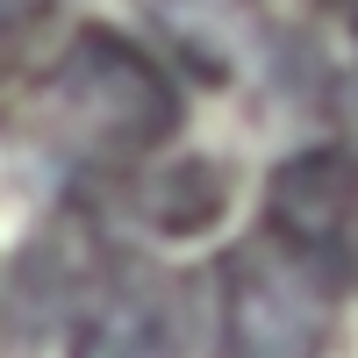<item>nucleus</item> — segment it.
Here are the masks:
<instances>
[{
    "mask_svg": "<svg viewBox=\"0 0 358 358\" xmlns=\"http://www.w3.org/2000/svg\"><path fill=\"white\" fill-rule=\"evenodd\" d=\"M72 358H179V301L151 265L94 273L72 322Z\"/></svg>",
    "mask_w": 358,
    "mask_h": 358,
    "instance_id": "obj_4",
    "label": "nucleus"
},
{
    "mask_svg": "<svg viewBox=\"0 0 358 358\" xmlns=\"http://www.w3.org/2000/svg\"><path fill=\"white\" fill-rule=\"evenodd\" d=\"M222 358H322L337 330V273L258 229L215 265Z\"/></svg>",
    "mask_w": 358,
    "mask_h": 358,
    "instance_id": "obj_2",
    "label": "nucleus"
},
{
    "mask_svg": "<svg viewBox=\"0 0 358 358\" xmlns=\"http://www.w3.org/2000/svg\"><path fill=\"white\" fill-rule=\"evenodd\" d=\"M36 22H43V0H0V65L29 50V36H36Z\"/></svg>",
    "mask_w": 358,
    "mask_h": 358,
    "instance_id": "obj_6",
    "label": "nucleus"
},
{
    "mask_svg": "<svg viewBox=\"0 0 358 358\" xmlns=\"http://www.w3.org/2000/svg\"><path fill=\"white\" fill-rule=\"evenodd\" d=\"M265 229L344 280L358 265V165L344 151H294L265 187Z\"/></svg>",
    "mask_w": 358,
    "mask_h": 358,
    "instance_id": "obj_3",
    "label": "nucleus"
},
{
    "mask_svg": "<svg viewBox=\"0 0 358 358\" xmlns=\"http://www.w3.org/2000/svg\"><path fill=\"white\" fill-rule=\"evenodd\" d=\"M222 201H229V172H222V165H201V158H194V165H165L158 187L143 194L151 222H158V229H179V236H187V229H208V222L222 215Z\"/></svg>",
    "mask_w": 358,
    "mask_h": 358,
    "instance_id": "obj_5",
    "label": "nucleus"
},
{
    "mask_svg": "<svg viewBox=\"0 0 358 358\" xmlns=\"http://www.w3.org/2000/svg\"><path fill=\"white\" fill-rule=\"evenodd\" d=\"M43 136L86 172H129L158 158L179 129V94L158 72V57H143L115 29H79L43 72Z\"/></svg>",
    "mask_w": 358,
    "mask_h": 358,
    "instance_id": "obj_1",
    "label": "nucleus"
}]
</instances>
